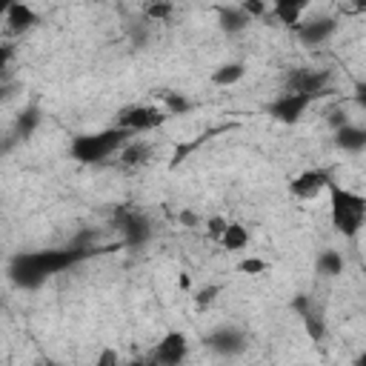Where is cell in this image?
<instances>
[{"mask_svg": "<svg viewBox=\"0 0 366 366\" xmlns=\"http://www.w3.org/2000/svg\"><path fill=\"white\" fill-rule=\"evenodd\" d=\"M329 220L332 229L340 232L343 237H355L363 223H366V197L340 186V183H329Z\"/></svg>", "mask_w": 366, "mask_h": 366, "instance_id": "obj_1", "label": "cell"}, {"mask_svg": "<svg viewBox=\"0 0 366 366\" xmlns=\"http://www.w3.org/2000/svg\"><path fill=\"white\" fill-rule=\"evenodd\" d=\"M129 140H134L132 132L126 129H106V132H97V134H83L71 143V157L80 160V163H100L106 160L109 154L120 152Z\"/></svg>", "mask_w": 366, "mask_h": 366, "instance_id": "obj_2", "label": "cell"}, {"mask_svg": "<svg viewBox=\"0 0 366 366\" xmlns=\"http://www.w3.org/2000/svg\"><path fill=\"white\" fill-rule=\"evenodd\" d=\"M166 117L169 114H166L163 106H126L117 114V129H126L132 134H140V132L157 129L160 123H166Z\"/></svg>", "mask_w": 366, "mask_h": 366, "instance_id": "obj_3", "label": "cell"}, {"mask_svg": "<svg viewBox=\"0 0 366 366\" xmlns=\"http://www.w3.org/2000/svg\"><path fill=\"white\" fill-rule=\"evenodd\" d=\"M329 89V71H317V69H295L286 77V92L292 94H303V97H320Z\"/></svg>", "mask_w": 366, "mask_h": 366, "instance_id": "obj_4", "label": "cell"}, {"mask_svg": "<svg viewBox=\"0 0 366 366\" xmlns=\"http://www.w3.org/2000/svg\"><path fill=\"white\" fill-rule=\"evenodd\" d=\"M329 183H332L329 172H323V169H303V172H297L289 180V194L295 200H315L320 192L329 189Z\"/></svg>", "mask_w": 366, "mask_h": 366, "instance_id": "obj_5", "label": "cell"}, {"mask_svg": "<svg viewBox=\"0 0 366 366\" xmlns=\"http://www.w3.org/2000/svg\"><path fill=\"white\" fill-rule=\"evenodd\" d=\"M186 355H189V337L177 329L166 332L157 340V346L152 349V360H157L160 366H180L186 360Z\"/></svg>", "mask_w": 366, "mask_h": 366, "instance_id": "obj_6", "label": "cell"}, {"mask_svg": "<svg viewBox=\"0 0 366 366\" xmlns=\"http://www.w3.org/2000/svg\"><path fill=\"white\" fill-rule=\"evenodd\" d=\"M315 100L312 97H303V94H292V92H283L272 106H269V114L277 120V123H283V126H292V123H297L303 114H306V109L312 106Z\"/></svg>", "mask_w": 366, "mask_h": 366, "instance_id": "obj_7", "label": "cell"}, {"mask_svg": "<svg viewBox=\"0 0 366 366\" xmlns=\"http://www.w3.org/2000/svg\"><path fill=\"white\" fill-rule=\"evenodd\" d=\"M206 343H209V349L217 352V355H237V352L246 349V337H243L237 329H229V326L212 332V335L206 337Z\"/></svg>", "mask_w": 366, "mask_h": 366, "instance_id": "obj_8", "label": "cell"}, {"mask_svg": "<svg viewBox=\"0 0 366 366\" xmlns=\"http://www.w3.org/2000/svg\"><path fill=\"white\" fill-rule=\"evenodd\" d=\"M332 31H335V20H332V17L312 20V23H300V26H297V37H300V43H306V46L323 43Z\"/></svg>", "mask_w": 366, "mask_h": 366, "instance_id": "obj_9", "label": "cell"}, {"mask_svg": "<svg viewBox=\"0 0 366 366\" xmlns=\"http://www.w3.org/2000/svg\"><path fill=\"white\" fill-rule=\"evenodd\" d=\"M149 160H152V146H149L146 140H140V137L129 140V143L120 149V163L129 166V169H134V166H146Z\"/></svg>", "mask_w": 366, "mask_h": 366, "instance_id": "obj_10", "label": "cell"}, {"mask_svg": "<svg viewBox=\"0 0 366 366\" xmlns=\"http://www.w3.org/2000/svg\"><path fill=\"white\" fill-rule=\"evenodd\" d=\"M269 11H272L283 26H289V29L297 31V26H300V14L306 11V3H300V0H277Z\"/></svg>", "mask_w": 366, "mask_h": 366, "instance_id": "obj_11", "label": "cell"}, {"mask_svg": "<svg viewBox=\"0 0 366 366\" xmlns=\"http://www.w3.org/2000/svg\"><path fill=\"white\" fill-rule=\"evenodd\" d=\"M37 23V14L26 6V3H11L6 9V29L9 31H26Z\"/></svg>", "mask_w": 366, "mask_h": 366, "instance_id": "obj_12", "label": "cell"}, {"mask_svg": "<svg viewBox=\"0 0 366 366\" xmlns=\"http://www.w3.org/2000/svg\"><path fill=\"white\" fill-rule=\"evenodd\" d=\"M335 143H337V149H343V152H360V149H366V129L346 123L343 129L335 132Z\"/></svg>", "mask_w": 366, "mask_h": 366, "instance_id": "obj_13", "label": "cell"}, {"mask_svg": "<svg viewBox=\"0 0 366 366\" xmlns=\"http://www.w3.org/2000/svg\"><path fill=\"white\" fill-rule=\"evenodd\" d=\"M246 77V63H240V60H232V63H223V66H217L214 71H212V83L214 86H234V83H240Z\"/></svg>", "mask_w": 366, "mask_h": 366, "instance_id": "obj_14", "label": "cell"}, {"mask_svg": "<svg viewBox=\"0 0 366 366\" xmlns=\"http://www.w3.org/2000/svg\"><path fill=\"white\" fill-rule=\"evenodd\" d=\"M220 246H223L226 252H243V249L249 246V229H246L243 223H229V229H226Z\"/></svg>", "mask_w": 366, "mask_h": 366, "instance_id": "obj_15", "label": "cell"}, {"mask_svg": "<svg viewBox=\"0 0 366 366\" xmlns=\"http://www.w3.org/2000/svg\"><path fill=\"white\" fill-rule=\"evenodd\" d=\"M343 269H346V263H343V254L340 252H335V249L320 252V257H317V272L320 274L337 277V274H343Z\"/></svg>", "mask_w": 366, "mask_h": 366, "instance_id": "obj_16", "label": "cell"}, {"mask_svg": "<svg viewBox=\"0 0 366 366\" xmlns=\"http://www.w3.org/2000/svg\"><path fill=\"white\" fill-rule=\"evenodd\" d=\"M252 20L243 14V9L240 6H232V9H220V26L226 29V31H240V29H246Z\"/></svg>", "mask_w": 366, "mask_h": 366, "instance_id": "obj_17", "label": "cell"}, {"mask_svg": "<svg viewBox=\"0 0 366 366\" xmlns=\"http://www.w3.org/2000/svg\"><path fill=\"white\" fill-rule=\"evenodd\" d=\"M234 272H237V274H249V277H260V274H266V272H269V263H266L263 257H254V254H249V257L237 260Z\"/></svg>", "mask_w": 366, "mask_h": 366, "instance_id": "obj_18", "label": "cell"}, {"mask_svg": "<svg viewBox=\"0 0 366 366\" xmlns=\"http://www.w3.org/2000/svg\"><path fill=\"white\" fill-rule=\"evenodd\" d=\"M217 295H220V286L217 283H209V286H203V289H197L194 295H192V300H194V309L197 312H206L214 300H217Z\"/></svg>", "mask_w": 366, "mask_h": 366, "instance_id": "obj_19", "label": "cell"}, {"mask_svg": "<svg viewBox=\"0 0 366 366\" xmlns=\"http://www.w3.org/2000/svg\"><path fill=\"white\" fill-rule=\"evenodd\" d=\"M229 223L232 220H226V217H220V214H212V217H206V237L209 240H214V243H220L223 240V234H226V229H229Z\"/></svg>", "mask_w": 366, "mask_h": 366, "instance_id": "obj_20", "label": "cell"}, {"mask_svg": "<svg viewBox=\"0 0 366 366\" xmlns=\"http://www.w3.org/2000/svg\"><path fill=\"white\" fill-rule=\"evenodd\" d=\"M143 14L149 20H154V23H163V20H169L174 14V6L172 3H146L143 6Z\"/></svg>", "mask_w": 366, "mask_h": 366, "instance_id": "obj_21", "label": "cell"}, {"mask_svg": "<svg viewBox=\"0 0 366 366\" xmlns=\"http://www.w3.org/2000/svg\"><path fill=\"white\" fill-rule=\"evenodd\" d=\"M163 109H166V114H180V112L189 109V100H186L183 94L166 92V94H163Z\"/></svg>", "mask_w": 366, "mask_h": 366, "instance_id": "obj_22", "label": "cell"}, {"mask_svg": "<svg viewBox=\"0 0 366 366\" xmlns=\"http://www.w3.org/2000/svg\"><path fill=\"white\" fill-rule=\"evenodd\" d=\"M300 320H303V326H306V332H309V337H312V340H320V337L326 335V326H323V320H317L312 312H306Z\"/></svg>", "mask_w": 366, "mask_h": 366, "instance_id": "obj_23", "label": "cell"}, {"mask_svg": "<svg viewBox=\"0 0 366 366\" xmlns=\"http://www.w3.org/2000/svg\"><path fill=\"white\" fill-rule=\"evenodd\" d=\"M123 360H120V352L114 349V346H106V349H100V355H97V360H94V366H120Z\"/></svg>", "mask_w": 366, "mask_h": 366, "instance_id": "obj_24", "label": "cell"}, {"mask_svg": "<svg viewBox=\"0 0 366 366\" xmlns=\"http://www.w3.org/2000/svg\"><path fill=\"white\" fill-rule=\"evenodd\" d=\"M240 9H243V14H246L249 20L269 14V6H266V3H260V0H246V3H240Z\"/></svg>", "mask_w": 366, "mask_h": 366, "instance_id": "obj_25", "label": "cell"}, {"mask_svg": "<svg viewBox=\"0 0 366 366\" xmlns=\"http://www.w3.org/2000/svg\"><path fill=\"white\" fill-rule=\"evenodd\" d=\"M292 309H295V312H297V315H300V317H303V315H306V312H309V300H306V297H303V295H297V297H295V300H292Z\"/></svg>", "mask_w": 366, "mask_h": 366, "instance_id": "obj_26", "label": "cell"}, {"mask_svg": "<svg viewBox=\"0 0 366 366\" xmlns=\"http://www.w3.org/2000/svg\"><path fill=\"white\" fill-rule=\"evenodd\" d=\"M177 289L180 292H192V274L189 272H180L177 274Z\"/></svg>", "mask_w": 366, "mask_h": 366, "instance_id": "obj_27", "label": "cell"}, {"mask_svg": "<svg viewBox=\"0 0 366 366\" xmlns=\"http://www.w3.org/2000/svg\"><path fill=\"white\" fill-rule=\"evenodd\" d=\"M197 214L194 212H180V223H186V226H197Z\"/></svg>", "mask_w": 366, "mask_h": 366, "instance_id": "obj_28", "label": "cell"}, {"mask_svg": "<svg viewBox=\"0 0 366 366\" xmlns=\"http://www.w3.org/2000/svg\"><path fill=\"white\" fill-rule=\"evenodd\" d=\"M355 97H357V103H360V106L366 109V83H360V86H357V92H355Z\"/></svg>", "mask_w": 366, "mask_h": 366, "instance_id": "obj_29", "label": "cell"}, {"mask_svg": "<svg viewBox=\"0 0 366 366\" xmlns=\"http://www.w3.org/2000/svg\"><path fill=\"white\" fill-rule=\"evenodd\" d=\"M352 366H366V352H363V355H360V357H357Z\"/></svg>", "mask_w": 366, "mask_h": 366, "instance_id": "obj_30", "label": "cell"}, {"mask_svg": "<svg viewBox=\"0 0 366 366\" xmlns=\"http://www.w3.org/2000/svg\"><path fill=\"white\" fill-rule=\"evenodd\" d=\"M129 366H146V360H140V357H137V360H129Z\"/></svg>", "mask_w": 366, "mask_h": 366, "instance_id": "obj_31", "label": "cell"}, {"mask_svg": "<svg viewBox=\"0 0 366 366\" xmlns=\"http://www.w3.org/2000/svg\"><path fill=\"white\" fill-rule=\"evenodd\" d=\"M146 366H160V363H157V360H152V357H149V360H146Z\"/></svg>", "mask_w": 366, "mask_h": 366, "instance_id": "obj_32", "label": "cell"}, {"mask_svg": "<svg viewBox=\"0 0 366 366\" xmlns=\"http://www.w3.org/2000/svg\"><path fill=\"white\" fill-rule=\"evenodd\" d=\"M49 366H57V363H49Z\"/></svg>", "mask_w": 366, "mask_h": 366, "instance_id": "obj_33", "label": "cell"}]
</instances>
